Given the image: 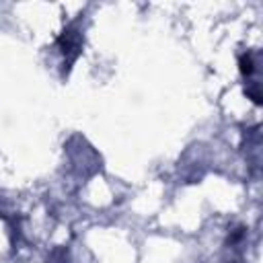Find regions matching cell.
Masks as SVG:
<instances>
[{"label": "cell", "mask_w": 263, "mask_h": 263, "mask_svg": "<svg viewBox=\"0 0 263 263\" xmlns=\"http://www.w3.org/2000/svg\"><path fill=\"white\" fill-rule=\"evenodd\" d=\"M58 45L62 47V53L68 58V64H72V62L78 58L80 47H82V41H80L78 31H74V27H68V29H66V31L60 35Z\"/></svg>", "instance_id": "6da1fadb"}, {"label": "cell", "mask_w": 263, "mask_h": 263, "mask_svg": "<svg viewBox=\"0 0 263 263\" xmlns=\"http://www.w3.org/2000/svg\"><path fill=\"white\" fill-rule=\"evenodd\" d=\"M238 66H240V74H242V76H251V74L255 72L253 55H251V53H242L240 60H238Z\"/></svg>", "instance_id": "7a4b0ae2"}]
</instances>
